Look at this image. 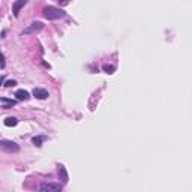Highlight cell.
Instances as JSON below:
<instances>
[{
    "label": "cell",
    "mask_w": 192,
    "mask_h": 192,
    "mask_svg": "<svg viewBox=\"0 0 192 192\" xmlns=\"http://www.w3.org/2000/svg\"><path fill=\"white\" fill-rule=\"evenodd\" d=\"M42 15L47 18V20H60V18H65V12L56 6H45L42 9Z\"/></svg>",
    "instance_id": "obj_1"
},
{
    "label": "cell",
    "mask_w": 192,
    "mask_h": 192,
    "mask_svg": "<svg viewBox=\"0 0 192 192\" xmlns=\"http://www.w3.org/2000/svg\"><path fill=\"white\" fill-rule=\"evenodd\" d=\"M0 150H3L6 153H17L20 152V146L11 140H0Z\"/></svg>",
    "instance_id": "obj_2"
},
{
    "label": "cell",
    "mask_w": 192,
    "mask_h": 192,
    "mask_svg": "<svg viewBox=\"0 0 192 192\" xmlns=\"http://www.w3.org/2000/svg\"><path fill=\"white\" fill-rule=\"evenodd\" d=\"M44 29V23H41V21H33V23H30L24 30H23V36L24 35H36V33H39L41 30Z\"/></svg>",
    "instance_id": "obj_3"
},
{
    "label": "cell",
    "mask_w": 192,
    "mask_h": 192,
    "mask_svg": "<svg viewBox=\"0 0 192 192\" xmlns=\"http://www.w3.org/2000/svg\"><path fill=\"white\" fill-rule=\"evenodd\" d=\"M39 189L41 191H48V192H59V191H62V185L60 183H48V182H45V183H42L39 186Z\"/></svg>",
    "instance_id": "obj_4"
},
{
    "label": "cell",
    "mask_w": 192,
    "mask_h": 192,
    "mask_svg": "<svg viewBox=\"0 0 192 192\" xmlns=\"http://www.w3.org/2000/svg\"><path fill=\"white\" fill-rule=\"evenodd\" d=\"M26 3H27V0H17V2L12 5V14H14L15 18L20 15V11L26 6Z\"/></svg>",
    "instance_id": "obj_5"
},
{
    "label": "cell",
    "mask_w": 192,
    "mask_h": 192,
    "mask_svg": "<svg viewBox=\"0 0 192 192\" xmlns=\"http://www.w3.org/2000/svg\"><path fill=\"white\" fill-rule=\"evenodd\" d=\"M33 96H35V98H38V99H47L50 95H48V92H47L45 89L35 87V89H33Z\"/></svg>",
    "instance_id": "obj_6"
},
{
    "label": "cell",
    "mask_w": 192,
    "mask_h": 192,
    "mask_svg": "<svg viewBox=\"0 0 192 192\" xmlns=\"http://www.w3.org/2000/svg\"><path fill=\"white\" fill-rule=\"evenodd\" d=\"M15 96L20 99V101H29L30 99V93L27 92V90H17V93H15Z\"/></svg>",
    "instance_id": "obj_7"
},
{
    "label": "cell",
    "mask_w": 192,
    "mask_h": 192,
    "mask_svg": "<svg viewBox=\"0 0 192 192\" xmlns=\"http://www.w3.org/2000/svg\"><path fill=\"white\" fill-rule=\"evenodd\" d=\"M59 177H60V180H62L63 183H66V182L69 180L68 173H66V168H65L63 165H59Z\"/></svg>",
    "instance_id": "obj_8"
},
{
    "label": "cell",
    "mask_w": 192,
    "mask_h": 192,
    "mask_svg": "<svg viewBox=\"0 0 192 192\" xmlns=\"http://www.w3.org/2000/svg\"><path fill=\"white\" fill-rule=\"evenodd\" d=\"M17 125H18V119H15V117H6V119H5V126L14 128V126H17Z\"/></svg>",
    "instance_id": "obj_9"
},
{
    "label": "cell",
    "mask_w": 192,
    "mask_h": 192,
    "mask_svg": "<svg viewBox=\"0 0 192 192\" xmlns=\"http://www.w3.org/2000/svg\"><path fill=\"white\" fill-rule=\"evenodd\" d=\"M44 141H45V137H41V135H38V137H33V138H32V143H33L36 147H41Z\"/></svg>",
    "instance_id": "obj_10"
},
{
    "label": "cell",
    "mask_w": 192,
    "mask_h": 192,
    "mask_svg": "<svg viewBox=\"0 0 192 192\" xmlns=\"http://www.w3.org/2000/svg\"><path fill=\"white\" fill-rule=\"evenodd\" d=\"M114 71H116V66H113V65H105L104 66V72H107V74H114Z\"/></svg>",
    "instance_id": "obj_11"
},
{
    "label": "cell",
    "mask_w": 192,
    "mask_h": 192,
    "mask_svg": "<svg viewBox=\"0 0 192 192\" xmlns=\"http://www.w3.org/2000/svg\"><path fill=\"white\" fill-rule=\"evenodd\" d=\"M5 86H6V87H14V86H17V81H15V80H8V81L5 83Z\"/></svg>",
    "instance_id": "obj_12"
},
{
    "label": "cell",
    "mask_w": 192,
    "mask_h": 192,
    "mask_svg": "<svg viewBox=\"0 0 192 192\" xmlns=\"http://www.w3.org/2000/svg\"><path fill=\"white\" fill-rule=\"evenodd\" d=\"M0 68H5V57L2 53H0Z\"/></svg>",
    "instance_id": "obj_13"
},
{
    "label": "cell",
    "mask_w": 192,
    "mask_h": 192,
    "mask_svg": "<svg viewBox=\"0 0 192 192\" xmlns=\"http://www.w3.org/2000/svg\"><path fill=\"white\" fill-rule=\"evenodd\" d=\"M59 2H60L62 5H66V3H68V0H59Z\"/></svg>",
    "instance_id": "obj_14"
},
{
    "label": "cell",
    "mask_w": 192,
    "mask_h": 192,
    "mask_svg": "<svg viewBox=\"0 0 192 192\" xmlns=\"http://www.w3.org/2000/svg\"><path fill=\"white\" fill-rule=\"evenodd\" d=\"M3 83V77H0V84H2Z\"/></svg>",
    "instance_id": "obj_15"
}]
</instances>
